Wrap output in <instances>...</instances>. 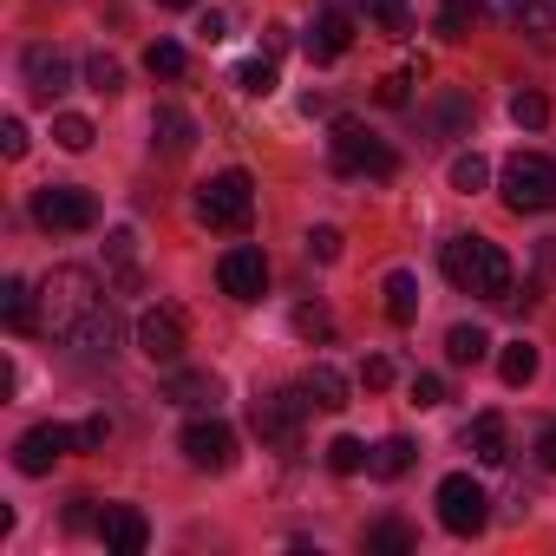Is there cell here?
<instances>
[{
    "instance_id": "8992f818",
    "label": "cell",
    "mask_w": 556,
    "mask_h": 556,
    "mask_svg": "<svg viewBox=\"0 0 556 556\" xmlns=\"http://www.w3.org/2000/svg\"><path fill=\"white\" fill-rule=\"evenodd\" d=\"M197 216L210 223V229H249V216H255V184H249V170H216L210 184H203V197H197Z\"/></svg>"
},
{
    "instance_id": "d590c367",
    "label": "cell",
    "mask_w": 556,
    "mask_h": 556,
    "mask_svg": "<svg viewBox=\"0 0 556 556\" xmlns=\"http://www.w3.org/2000/svg\"><path fill=\"white\" fill-rule=\"evenodd\" d=\"M236 86H242L249 99H268V92H275V60H242V66H236Z\"/></svg>"
},
{
    "instance_id": "ab89813d",
    "label": "cell",
    "mask_w": 556,
    "mask_h": 556,
    "mask_svg": "<svg viewBox=\"0 0 556 556\" xmlns=\"http://www.w3.org/2000/svg\"><path fill=\"white\" fill-rule=\"evenodd\" d=\"M361 387H367V393H387V387H393V361H387V354H367V361H361Z\"/></svg>"
},
{
    "instance_id": "83f0119b",
    "label": "cell",
    "mask_w": 556,
    "mask_h": 556,
    "mask_svg": "<svg viewBox=\"0 0 556 556\" xmlns=\"http://www.w3.org/2000/svg\"><path fill=\"white\" fill-rule=\"evenodd\" d=\"M478 14H484V0H439V34L445 40H465Z\"/></svg>"
},
{
    "instance_id": "d6986e66",
    "label": "cell",
    "mask_w": 556,
    "mask_h": 556,
    "mask_svg": "<svg viewBox=\"0 0 556 556\" xmlns=\"http://www.w3.org/2000/svg\"><path fill=\"white\" fill-rule=\"evenodd\" d=\"M510 27H517L536 53H556V0H523Z\"/></svg>"
},
{
    "instance_id": "1f68e13d",
    "label": "cell",
    "mask_w": 556,
    "mask_h": 556,
    "mask_svg": "<svg viewBox=\"0 0 556 556\" xmlns=\"http://www.w3.org/2000/svg\"><path fill=\"white\" fill-rule=\"evenodd\" d=\"M484 184H491V164H484L478 151H458V157H452V190L471 197V190H484Z\"/></svg>"
},
{
    "instance_id": "277c9868",
    "label": "cell",
    "mask_w": 556,
    "mask_h": 556,
    "mask_svg": "<svg viewBox=\"0 0 556 556\" xmlns=\"http://www.w3.org/2000/svg\"><path fill=\"white\" fill-rule=\"evenodd\" d=\"M497 190H504V210H517V216H543V210H556V157H543V151H517V157H504Z\"/></svg>"
},
{
    "instance_id": "7c38bea8",
    "label": "cell",
    "mask_w": 556,
    "mask_h": 556,
    "mask_svg": "<svg viewBox=\"0 0 556 556\" xmlns=\"http://www.w3.org/2000/svg\"><path fill=\"white\" fill-rule=\"evenodd\" d=\"M216 282H223V295L229 302H262V289H268V262H262V249H229L223 262H216Z\"/></svg>"
},
{
    "instance_id": "f546056e",
    "label": "cell",
    "mask_w": 556,
    "mask_h": 556,
    "mask_svg": "<svg viewBox=\"0 0 556 556\" xmlns=\"http://www.w3.org/2000/svg\"><path fill=\"white\" fill-rule=\"evenodd\" d=\"M105 255H112V275H118V282L131 289V282H138V236H131V229H112Z\"/></svg>"
},
{
    "instance_id": "8d00e7d4",
    "label": "cell",
    "mask_w": 556,
    "mask_h": 556,
    "mask_svg": "<svg viewBox=\"0 0 556 556\" xmlns=\"http://www.w3.org/2000/svg\"><path fill=\"white\" fill-rule=\"evenodd\" d=\"M510 118H517L523 131H543V125H549V99H543V92H517V99H510Z\"/></svg>"
},
{
    "instance_id": "8fae6325",
    "label": "cell",
    "mask_w": 556,
    "mask_h": 556,
    "mask_svg": "<svg viewBox=\"0 0 556 556\" xmlns=\"http://www.w3.org/2000/svg\"><path fill=\"white\" fill-rule=\"evenodd\" d=\"M184 458H190L197 471H229V465H236V432H229L223 419H190V426H184Z\"/></svg>"
},
{
    "instance_id": "ba28073f",
    "label": "cell",
    "mask_w": 556,
    "mask_h": 556,
    "mask_svg": "<svg viewBox=\"0 0 556 556\" xmlns=\"http://www.w3.org/2000/svg\"><path fill=\"white\" fill-rule=\"evenodd\" d=\"M439 523H445L452 536H478V530L491 523V497H484V484H478L471 471L439 478Z\"/></svg>"
},
{
    "instance_id": "484cf974",
    "label": "cell",
    "mask_w": 556,
    "mask_h": 556,
    "mask_svg": "<svg viewBox=\"0 0 556 556\" xmlns=\"http://www.w3.org/2000/svg\"><path fill=\"white\" fill-rule=\"evenodd\" d=\"M426 125H432L439 138H458V131L471 125V99H465V92H439L432 112H426Z\"/></svg>"
},
{
    "instance_id": "ee69618b",
    "label": "cell",
    "mask_w": 556,
    "mask_h": 556,
    "mask_svg": "<svg viewBox=\"0 0 556 556\" xmlns=\"http://www.w3.org/2000/svg\"><path fill=\"white\" fill-rule=\"evenodd\" d=\"M0 151H8V157H27V125H21V118H0Z\"/></svg>"
},
{
    "instance_id": "4dcf8cb0",
    "label": "cell",
    "mask_w": 556,
    "mask_h": 556,
    "mask_svg": "<svg viewBox=\"0 0 556 556\" xmlns=\"http://www.w3.org/2000/svg\"><path fill=\"white\" fill-rule=\"evenodd\" d=\"M144 66H151L157 79H184V66H190V53H184L177 40H151V47H144Z\"/></svg>"
},
{
    "instance_id": "681fc988",
    "label": "cell",
    "mask_w": 556,
    "mask_h": 556,
    "mask_svg": "<svg viewBox=\"0 0 556 556\" xmlns=\"http://www.w3.org/2000/svg\"><path fill=\"white\" fill-rule=\"evenodd\" d=\"M157 8H164V14H190V8H197V0H157Z\"/></svg>"
},
{
    "instance_id": "ac0fdd59",
    "label": "cell",
    "mask_w": 556,
    "mask_h": 556,
    "mask_svg": "<svg viewBox=\"0 0 556 556\" xmlns=\"http://www.w3.org/2000/svg\"><path fill=\"white\" fill-rule=\"evenodd\" d=\"M302 393H308V406H321V413H341V406H348V374H341L334 361H315V367L302 374Z\"/></svg>"
},
{
    "instance_id": "7a4b0ae2",
    "label": "cell",
    "mask_w": 556,
    "mask_h": 556,
    "mask_svg": "<svg viewBox=\"0 0 556 556\" xmlns=\"http://www.w3.org/2000/svg\"><path fill=\"white\" fill-rule=\"evenodd\" d=\"M439 268L458 295H478V302H510V255L491 242V236H445L439 249Z\"/></svg>"
},
{
    "instance_id": "d6a6232c",
    "label": "cell",
    "mask_w": 556,
    "mask_h": 556,
    "mask_svg": "<svg viewBox=\"0 0 556 556\" xmlns=\"http://www.w3.org/2000/svg\"><path fill=\"white\" fill-rule=\"evenodd\" d=\"M497 374H504V387H530V380H536V348H523V341L504 348V354H497Z\"/></svg>"
},
{
    "instance_id": "52a82bcc",
    "label": "cell",
    "mask_w": 556,
    "mask_h": 556,
    "mask_svg": "<svg viewBox=\"0 0 556 556\" xmlns=\"http://www.w3.org/2000/svg\"><path fill=\"white\" fill-rule=\"evenodd\" d=\"M34 223L53 229V236H79V229L99 223V197L79 190V184H47V190H34Z\"/></svg>"
},
{
    "instance_id": "30bf717a",
    "label": "cell",
    "mask_w": 556,
    "mask_h": 556,
    "mask_svg": "<svg viewBox=\"0 0 556 556\" xmlns=\"http://www.w3.org/2000/svg\"><path fill=\"white\" fill-rule=\"evenodd\" d=\"M66 452H79V432H73V426H34V432H21V445H14V471L47 478Z\"/></svg>"
},
{
    "instance_id": "44dd1931",
    "label": "cell",
    "mask_w": 556,
    "mask_h": 556,
    "mask_svg": "<svg viewBox=\"0 0 556 556\" xmlns=\"http://www.w3.org/2000/svg\"><path fill=\"white\" fill-rule=\"evenodd\" d=\"M0 321H8L14 334H34L40 321H34V289L21 282V275H8V282H0Z\"/></svg>"
},
{
    "instance_id": "5b68a950",
    "label": "cell",
    "mask_w": 556,
    "mask_h": 556,
    "mask_svg": "<svg viewBox=\"0 0 556 556\" xmlns=\"http://www.w3.org/2000/svg\"><path fill=\"white\" fill-rule=\"evenodd\" d=\"M302 419H308V393H302V387L255 393V406H249L255 439H262V445H275V452H295V445H302Z\"/></svg>"
},
{
    "instance_id": "7402d4cb",
    "label": "cell",
    "mask_w": 556,
    "mask_h": 556,
    "mask_svg": "<svg viewBox=\"0 0 556 556\" xmlns=\"http://www.w3.org/2000/svg\"><path fill=\"white\" fill-rule=\"evenodd\" d=\"M413 549H419L413 523H400V517H380V523H367V556H413Z\"/></svg>"
},
{
    "instance_id": "c3c4849f",
    "label": "cell",
    "mask_w": 556,
    "mask_h": 556,
    "mask_svg": "<svg viewBox=\"0 0 556 556\" xmlns=\"http://www.w3.org/2000/svg\"><path fill=\"white\" fill-rule=\"evenodd\" d=\"M549 275H556V236L536 249V282H549Z\"/></svg>"
},
{
    "instance_id": "3957f363",
    "label": "cell",
    "mask_w": 556,
    "mask_h": 556,
    "mask_svg": "<svg viewBox=\"0 0 556 556\" xmlns=\"http://www.w3.org/2000/svg\"><path fill=\"white\" fill-rule=\"evenodd\" d=\"M328 164H334L341 177H374V184L400 170L393 144H380L361 118H334V125H328Z\"/></svg>"
},
{
    "instance_id": "e0dca14e",
    "label": "cell",
    "mask_w": 556,
    "mask_h": 556,
    "mask_svg": "<svg viewBox=\"0 0 556 556\" xmlns=\"http://www.w3.org/2000/svg\"><path fill=\"white\" fill-rule=\"evenodd\" d=\"M465 452H471L478 465H504V458H510V432H504V419H497V413H478V419L465 426Z\"/></svg>"
},
{
    "instance_id": "d4e9b609",
    "label": "cell",
    "mask_w": 556,
    "mask_h": 556,
    "mask_svg": "<svg viewBox=\"0 0 556 556\" xmlns=\"http://www.w3.org/2000/svg\"><path fill=\"white\" fill-rule=\"evenodd\" d=\"M361 14H367V27L374 34H413V0H361Z\"/></svg>"
},
{
    "instance_id": "6da1fadb",
    "label": "cell",
    "mask_w": 556,
    "mask_h": 556,
    "mask_svg": "<svg viewBox=\"0 0 556 556\" xmlns=\"http://www.w3.org/2000/svg\"><path fill=\"white\" fill-rule=\"evenodd\" d=\"M40 328L60 348H73V354H112L118 315H112V302H105V289H99L92 268L66 262V268L47 275V282H40Z\"/></svg>"
},
{
    "instance_id": "cb8c5ba5",
    "label": "cell",
    "mask_w": 556,
    "mask_h": 556,
    "mask_svg": "<svg viewBox=\"0 0 556 556\" xmlns=\"http://www.w3.org/2000/svg\"><path fill=\"white\" fill-rule=\"evenodd\" d=\"M413 458H419V445H413V439H380V445H374V458H367V471L393 484V478H406V471H413Z\"/></svg>"
},
{
    "instance_id": "b9f144b4",
    "label": "cell",
    "mask_w": 556,
    "mask_h": 556,
    "mask_svg": "<svg viewBox=\"0 0 556 556\" xmlns=\"http://www.w3.org/2000/svg\"><path fill=\"white\" fill-rule=\"evenodd\" d=\"M413 406H445V380L439 374H413Z\"/></svg>"
},
{
    "instance_id": "4316f807",
    "label": "cell",
    "mask_w": 556,
    "mask_h": 556,
    "mask_svg": "<svg viewBox=\"0 0 556 556\" xmlns=\"http://www.w3.org/2000/svg\"><path fill=\"white\" fill-rule=\"evenodd\" d=\"M484 354H491V334H484V328H471V321H458V328L445 334V361H452V367H478Z\"/></svg>"
},
{
    "instance_id": "5bb4252c",
    "label": "cell",
    "mask_w": 556,
    "mask_h": 556,
    "mask_svg": "<svg viewBox=\"0 0 556 556\" xmlns=\"http://www.w3.org/2000/svg\"><path fill=\"white\" fill-rule=\"evenodd\" d=\"M21 79H27V92H40V99L73 92V66H66V53H53V47H27V53H21Z\"/></svg>"
},
{
    "instance_id": "9a60e30c",
    "label": "cell",
    "mask_w": 556,
    "mask_h": 556,
    "mask_svg": "<svg viewBox=\"0 0 556 556\" xmlns=\"http://www.w3.org/2000/svg\"><path fill=\"white\" fill-rule=\"evenodd\" d=\"M151 151L157 157H190L197 151V118L184 105H157L151 112Z\"/></svg>"
},
{
    "instance_id": "7bdbcfd3",
    "label": "cell",
    "mask_w": 556,
    "mask_h": 556,
    "mask_svg": "<svg viewBox=\"0 0 556 556\" xmlns=\"http://www.w3.org/2000/svg\"><path fill=\"white\" fill-rule=\"evenodd\" d=\"M92 523H105L99 517V497H73L66 504V530H92Z\"/></svg>"
},
{
    "instance_id": "836d02e7",
    "label": "cell",
    "mask_w": 556,
    "mask_h": 556,
    "mask_svg": "<svg viewBox=\"0 0 556 556\" xmlns=\"http://www.w3.org/2000/svg\"><path fill=\"white\" fill-rule=\"evenodd\" d=\"M86 86L112 99V92H125V66H118L112 53H92V60H86Z\"/></svg>"
},
{
    "instance_id": "e575fe53",
    "label": "cell",
    "mask_w": 556,
    "mask_h": 556,
    "mask_svg": "<svg viewBox=\"0 0 556 556\" xmlns=\"http://www.w3.org/2000/svg\"><path fill=\"white\" fill-rule=\"evenodd\" d=\"M53 138H60V151H92V118H79V112H60L53 118Z\"/></svg>"
},
{
    "instance_id": "7dc6e473",
    "label": "cell",
    "mask_w": 556,
    "mask_h": 556,
    "mask_svg": "<svg viewBox=\"0 0 556 556\" xmlns=\"http://www.w3.org/2000/svg\"><path fill=\"white\" fill-rule=\"evenodd\" d=\"M197 34L216 47V40H229V21H223V14H203V21H197Z\"/></svg>"
},
{
    "instance_id": "f1b7e54d",
    "label": "cell",
    "mask_w": 556,
    "mask_h": 556,
    "mask_svg": "<svg viewBox=\"0 0 556 556\" xmlns=\"http://www.w3.org/2000/svg\"><path fill=\"white\" fill-rule=\"evenodd\" d=\"M367 458H374V445H361V439H348V432L328 445V471H334V478H354V471H367Z\"/></svg>"
},
{
    "instance_id": "9c48e42d",
    "label": "cell",
    "mask_w": 556,
    "mask_h": 556,
    "mask_svg": "<svg viewBox=\"0 0 556 556\" xmlns=\"http://www.w3.org/2000/svg\"><path fill=\"white\" fill-rule=\"evenodd\" d=\"M184 348H190V334H184V315L177 308H144L138 315V354L151 367H177Z\"/></svg>"
},
{
    "instance_id": "60d3db41",
    "label": "cell",
    "mask_w": 556,
    "mask_h": 556,
    "mask_svg": "<svg viewBox=\"0 0 556 556\" xmlns=\"http://www.w3.org/2000/svg\"><path fill=\"white\" fill-rule=\"evenodd\" d=\"M530 458H536L543 471H556V419H543V426H536V439H530Z\"/></svg>"
},
{
    "instance_id": "603a6c76",
    "label": "cell",
    "mask_w": 556,
    "mask_h": 556,
    "mask_svg": "<svg viewBox=\"0 0 556 556\" xmlns=\"http://www.w3.org/2000/svg\"><path fill=\"white\" fill-rule=\"evenodd\" d=\"M380 295H387V321H400V328H406V321L419 315V275H413V268H393Z\"/></svg>"
},
{
    "instance_id": "bcb514c9",
    "label": "cell",
    "mask_w": 556,
    "mask_h": 556,
    "mask_svg": "<svg viewBox=\"0 0 556 556\" xmlns=\"http://www.w3.org/2000/svg\"><path fill=\"white\" fill-rule=\"evenodd\" d=\"M406 86H413L406 73H393V79H380V105H406Z\"/></svg>"
},
{
    "instance_id": "2e32d148",
    "label": "cell",
    "mask_w": 556,
    "mask_h": 556,
    "mask_svg": "<svg viewBox=\"0 0 556 556\" xmlns=\"http://www.w3.org/2000/svg\"><path fill=\"white\" fill-rule=\"evenodd\" d=\"M99 536H105V549H112V556H144V543H151V523H144V510L118 504V510H105Z\"/></svg>"
},
{
    "instance_id": "74e56055",
    "label": "cell",
    "mask_w": 556,
    "mask_h": 556,
    "mask_svg": "<svg viewBox=\"0 0 556 556\" xmlns=\"http://www.w3.org/2000/svg\"><path fill=\"white\" fill-rule=\"evenodd\" d=\"M295 334H308V341H334V315L315 308V302H302V308H295Z\"/></svg>"
},
{
    "instance_id": "ffe728a7",
    "label": "cell",
    "mask_w": 556,
    "mask_h": 556,
    "mask_svg": "<svg viewBox=\"0 0 556 556\" xmlns=\"http://www.w3.org/2000/svg\"><path fill=\"white\" fill-rule=\"evenodd\" d=\"M216 374H190V367H170V380H164V400H177V406H216Z\"/></svg>"
},
{
    "instance_id": "f6af8a7d",
    "label": "cell",
    "mask_w": 556,
    "mask_h": 556,
    "mask_svg": "<svg viewBox=\"0 0 556 556\" xmlns=\"http://www.w3.org/2000/svg\"><path fill=\"white\" fill-rule=\"evenodd\" d=\"M105 439H112V419H105V413H92V419L79 426V445L92 452V445H105Z\"/></svg>"
},
{
    "instance_id": "4fadbf2b",
    "label": "cell",
    "mask_w": 556,
    "mask_h": 556,
    "mask_svg": "<svg viewBox=\"0 0 556 556\" xmlns=\"http://www.w3.org/2000/svg\"><path fill=\"white\" fill-rule=\"evenodd\" d=\"M302 47H308V60H315V66H328V60H341V53L354 47V14H348V8H321Z\"/></svg>"
},
{
    "instance_id": "f35d334b",
    "label": "cell",
    "mask_w": 556,
    "mask_h": 556,
    "mask_svg": "<svg viewBox=\"0 0 556 556\" xmlns=\"http://www.w3.org/2000/svg\"><path fill=\"white\" fill-rule=\"evenodd\" d=\"M308 255H315V262H341V229H334V223L308 229Z\"/></svg>"
}]
</instances>
